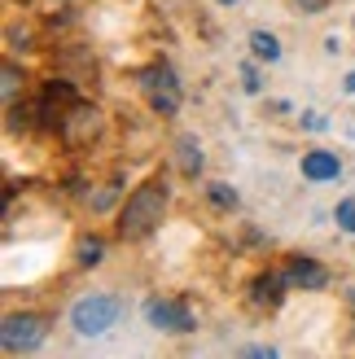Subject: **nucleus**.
I'll return each instance as SVG.
<instances>
[{
    "instance_id": "nucleus-1",
    "label": "nucleus",
    "mask_w": 355,
    "mask_h": 359,
    "mask_svg": "<svg viewBox=\"0 0 355 359\" xmlns=\"http://www.w3.org/2000/svg\"><path fill=\"white\" fill-rule=\"evenodd\" d=\"M167 202H171V189H167V180H145L128 202H123L119 210V237L123 241H145L149 232L163 224V215H167Z\"/></svg>"
},
{
    "instance_id": "nucleus-2",
    "label": "nucleus",
    "mask_w": 355,
    "mask_h": 359,
    "mask_svg": "<svg viewBox=\"0 0 355 359\" xmlns=\"http://www.w3.org/2000/svg\"><path fill=\"white\" fill-rule=\"evenodd\" d=\"M123 316V302L114 294H88L70 307V329L79 337H101L105 329H114Z\"/></svg>"
},
{
    "instance_id": "nucleus-3",
    "label": "nucleus",
    "mask_w": 355,
    "mask_h": 359,
    "mask_svg": "<svg viewBox=\"0 0 355 359\" xmlns=\"http://www.w3.org/2000/svg\"><path fill=\"white\" fill-rule=\"evenodd\" d=\"M48 337V316L40 311H22V316H5V329H0V342H5V355H31L35 346H44Z\"/></svg>"
},
{
    "instance_id": "nucleus-4",
    "label": "nucleus",
    "mask_w": 355,
    "mask_h": 359,
    "mask_svg": "<svg viewBox=\"0 0 355 359\" xmlns=\"http://www.w3.org/2000/svg\"><path fill=\"white\" fill-rule=\"evenodd\" d=\"M145 320L154 329H163V333H193V329H198V316H193V307L180 302V298H154V302H145Z\"/></svg>"
},
{
    "instance_id": "nucleus-5",
    "label": "nucleus",
    "mask_w": 355,
    "mask_h": 359,
    "mask_svg": "<svg viewBox=\"0 0 355 359\" xmlns=\"http://www.w3.org/2000/svg\"><path fill=\"white\" fill-rule=\"evenodd\" d=\"M97 128H101V114L93 110V105H83V101H75L62 114V123H58V132H62L66 145H83V140H93Z\"/></svg>"
},
{
    "instance_id": "nucleus-6",
    "label": "nucleus",
    "mask_w": 355,
    "mask_h": 359,
    "mask_svg": "<svg viewBox=\"0 0 355 359\" xmlns=\"http://www.w3.org/2000/svg\"><path fill=\"white\" fill-rule=\"evenodd\" d=\"M70 105H75V88H70L66 79H48L44 93H40V118L48 123V128H58Z\"/></svg>"
},
{
    "instance_id": "nucleus-7",
    "label": "nucleus",
    "mask_w": 355,
    "mask_h": 359,
    "mask_svg": "<svg viewBox=\"0 0 355 359\" xmlns=\"http://www.w3.org/2000/svg\"><path fill=\"white\" fill-rule=\"evenodd\" d=\"M286 285H290L286 272H259L250 280V298L259 307H281V302H286Z\"/></svg>"
},
{
    "instance_id": "nucleus-8",
    "label": "nucleus",
    "mask_w": 355,
    "mask_h": 359,
    "mask_svg": "<svg viewBox=\"0 0 355 359\" xmlns=\"http://www.w3.org/2000/svg\"><path fill=\"white\" fill-rule=\"evenodd\" d=\"M286 276H290L294 290H325V285H329V272H325L316 259H307V255H298V259L290 263Z\"/></svg>"
},
{
    "instance_id": "nucleus-9",
    "label": "nucleus",
    "mask_w": 355,
    "mask_h": 359,
    "mask_svg": "<svg viewBox=\"0 0 355 359\" xmlns=\"http://www.w3.org/2000/svg\"><path fill=\"white\" fill-rule=\"evenodd\" d=\"M303 175L316 180V184H325V180H338V175H342V158L329 154V149H312V154H303Z\"/></svg>"
},
{
    "instance_id": "nucleus-10",
    "label": "nucleus",
    "mask_w": 355,
    "mask_h": 359,
    "mask_svg": "<svg viewBox=\"0 0 355 359\" xmlns=\"http://www.w3.org/2000/svg\"><path fill=\"white\" fill-rule=\"evenodd\" d=\"M175 163H180V171L189 180L202 171V145H198V136H180V140H175Z\"/></svg>"
},
{
    "instance_id": "nucleus-11",
    "label": "nucleus",
    "mask_w": 355,
    "mask_h": 359,
    "mask_svg": "<svg viewBox=\"0 0 355 359\" xmlns=\"http://www.w3.org/2000/svg\"><path fill=\"white\" fill-rule=\"evenodd\" d=\"M250 48L259 62H281V40L272 31H250Z\"/></svg>"
},
{
    "instance_id": "nucleus-12",
    "label": "nucleus",
    "mask_w": 355,
    "mask_h": 359,
    "mask_svg": "<svg viewBox=\"0 0 355 359\" xmlns=\"http://www.w3.org/2000/svg\"><path fill=\"white\" fill-rule=\"evenodd\" d=\"M136 79H140V88H145V93H149V88H180V83H175V75H171V66H163V62L145 66Z\"/></svg>"
},
{
    "instance_id": "nucleus-13",
    "label": "nucleus",
    "mask_w": 355,
    "mask_h": 359,
    "mask_svg": "<svg viewBox=\"0 0 355 359\" xmlns=\"http://www.w3.org/2000/svg\"><path fill=\"white\" fill-rule=\"evenodd\" d=\"M105 259V241L101 237H79V245H75V263L79 267H97Z\"/></svg>"
},
{
    "instance_id": "nucleus-14",
    "label": "nucleus",
    "mask_w": 355,
    "mask_h": 359,
    "mask_svg": "<svg viewBox=\"0 0 355 359\" xmlns=\"http://www.w3.org/2000/svg\"><path fill=\"white\" fill-rule=\"evenodd\" d=\"M149 105H154V110L158 114H175V110H180V88H149Z\"/></svg>"
},
{
    "instance_id": "nucleus-15",
    "label": "nucleus",
    "mask_w": 355,
    "mask_h": 359,
    "mask_svg": "<svg viewBox=\"0 0 355 359\" xmlns=\"http://www.w3.org/2000/svg\"><path fill=\"white\" fill-rule=\"evenodd\" d=\"M0 79H5V83H0V93H5V101L13 105V97H18V88H22V70H18L13 62H5V70H0Z\"/></svg>"
},
{
    "instance_id": "nucleus-16",
    "label": "nucleus",
    "mask_w": 355,
    "mask_h": 359,
    "mask_svg": "<svg viewBox=\"0 0 355 359\" xmlns=\"http://www.w3.org/2000/svg\"><path fill=\"white\" fill-rule=\"evenodd\" d=\"M206 197H210V206H220V210H233L237 206V189H228V184H210Z\"/></svg>"
},
{
    "instance_id": "nucleus-17",
    "label": "nucleus",
    "mask_w": 355,
    "mask_h": 359,
    "mask_svg": "<svg viewBox=\"0 0 355 359\" xmlns=\"http://www.w3.org/2000/svg\"><path fill=\"white\" fill-rule=\"evenodd\" d=\"M333 219H338V228H342V232H355V197L338 202V210H333Z\"/></svg>"
},
{
    "instance_id": "nucleus-18",
    "label": "nucleus",
    "mask_w": 355,
    "mask_h": 359,
    "mask_svg": "<svg viewBox=\"0 0 355 359\" xmlns=\"http://www.w3.org/2000/svg\"><path fill=\"white\" fill-rule=\"evenodd\" d=\"M114 197H119V180H114L110 189H101V197H97L93 206H97V210H110V206H114Z\"/></svg>"
},
{
    "instance_id": "nucleus-19",
    "label": "nucleus",
    "mask_w": 355,
    "mask_h": 359,
    "mask_svg": "<svg viewBox=\"0 0 355 359\" xmlns=\"http://www.w3.org/2000/svg\"><path fill=\"white\" fill-rule=\"evenodd\" d=\"M294 5H298V9H303V13H321V9L329 5V0H294Z\"/></svg>"
},
{
    "instance_id": "nucleus-20",
    "label": "nucleus",
    "mask_w": 355,
    "mask_h": 359,
    "mask_svg": "<svg viewBox=\"0 0 355 359\" xmlns=\"http://www.w3.org/2000/svg\"><path fill=\"white\" fill-rule=\"evenodd\" d=\"M241 79H246V93H259V75H255V70H250V66H246V70H241Z\"/></svg>"
},
{
    "instance_id": "nucleus-21",
    "label": "nucleus",
    "mask_w": 355,
    "mask_h": 359,
    "mask_svg": "<svg viewBox=\"0 0 355 359\" xmlns=\"http://www.w3.org/2000/svg\"><path fill=\"white\" fill-rule=\"evenodd\" d=\"M246 355H259V359H272L276 351H272V346H250V351H246Z\"/></svg>"
},
{
    "instance_id": "nucleus-22",
    "label": "nucleus",
    "mask_w": 355,
    "mask_h": 359,
    "mask_svg": "<svg viewBox=\"0 0 355 359\" xmlns=\"http://www.w3.org/2000/svg\"><path fill=\"white\" fill-rule=\"evenodd\" d=\"M220 5H237V0H220Z\"/></svg>"
}]
</instances>
